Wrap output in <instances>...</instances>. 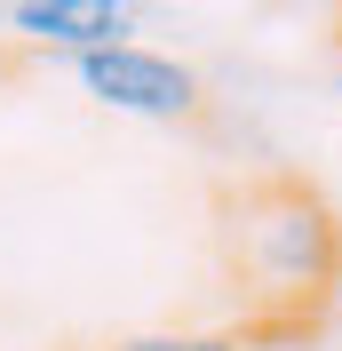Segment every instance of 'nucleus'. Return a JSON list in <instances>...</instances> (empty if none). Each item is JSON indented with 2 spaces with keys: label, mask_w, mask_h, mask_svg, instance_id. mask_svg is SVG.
<instances>
[{
  "label": "nucleus",
  "mask_w": 342,
  "mask_h": 351,
  "mask_svg": "<svg viewBox=\"0 0 342 351\" xmlns=\"http://www.w3.org/2000/svg\"><path fill=\"white\" fill-rule=\"evenodd\" d=\"M223 256H231L247 311H255V328L239 343L295 335L342 287V216L302 176H255V184L223 192Z\"/></svg>",
  "instance_id": "obj_1"
},
{
  "label": "nucleus",
  "mask_w": 342,
  "mask_h": 351,
  "mask_svg": "<svg viewBox=\"0 0 342 351\" xmlns=\"http://www.w3.org/2000/svg\"><path fill=\"white\" fill-rule=\"evenodd\" d=\"M72 80H80L88 104L120 112V120H192L199 112V72L183 56H168V48H144V40L72 56Z\"/></svg>",
  "instance_id": "obj_2"
},
{
  "label": "nucleus",
  "mask_w": 342,
  "mask_h": 351,
  "mask_svg": "<svg viewBox=\"0 0 342 351\" xmlns=\"http://www.w3.org/2000/svg\"><path fill=\"white\" fill-rule=\"evenodd\" d=\"M8 24H16L24 40H40V48H64V56H96V48L135 40L128 0H16Z\"/></svg>",
  "instance_id": "obj_3"
},
{
  "label": "nucleus",
  "mask_w": 342,
  "mask_h": 351,
  "mask_svg": "<svg viewBox=\"0 0 342 351\" xmlns=\"http://www.w3.org/2000/svg\"><path fill=\"white\" fill-rule=\"evenodd\" d=\"M111 351H247L231 328H159V335H128Z\"/></svg>",
  "instance_id": "obj_4"
},
{
  "label": "nucleus",
  "mask_w": 342,
  "mask_h": 351,
  "mask_svg": "<svg viewBox=\"0 0 342 351\" xmlns=\"http://www.w3.org/2000/svg\"><path fill=\"white\" fill-rule=\"evenodd\" d=\"M334 96H342V64H334Z\"/></svg>",
  "instance_id": "obj_5"
}]
</instances>
